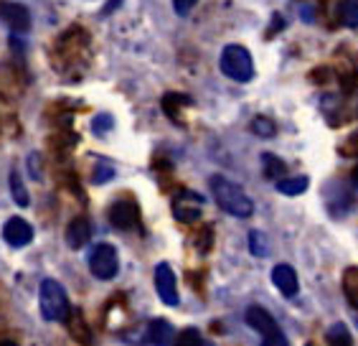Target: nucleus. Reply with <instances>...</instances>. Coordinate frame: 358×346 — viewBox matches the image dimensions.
Instances as JSON below:
<instances>
[{"label": "nucleus", "mask_w": 358, "mask_h": 346, "mask_svg": "<svg viewBox=\"0 0 358 346\" xmlns=\"http://www.w3.org/2000/svg\"><path fill=\"white\" fill-rule=\"evenodd\" d=\"M38 305H41V313L46 321H66L69 319V298L66 291L59 280H41V288H38Z\"/></svg>", "instance_id": "2"}, {"label": "nucleus", "mask_w": 358, "mask_h": 346, "mask_svg": "<svg viewBox=\"0 0 358 346\" xmlns=\"http://www.w3.org/2000/svg\"><path fill=\"white\" fill-rule=\"evenodd\" d=\"M343 293L348 298V303L358 308V268H348L343 272Z\"/></svg>", "instance_id": "15"}, {"label": "nucleus", "mask_w": 358, "mask_h": 346, "mask_svg": "<svg viewBox=\"0 0 358 346\" xmlns=\"http://www.w3.org/2000/svg\"><path fill=\"white\" fill-rule=\"evenodd\" d=\"M110 224L117 229H135L140 224L138 207L132 201H115L110 207Z\"/></svg>", "instance_id": "8"}, {"label": "nucleus", "mask_w": 358, "mask_h": 346, "mask_svg": "<svg viewBox=\"0 0 358 346\" xmlns=\"http://www.w3.org/2000/svg\"><path fill=\"white\" fill-rule=\"evenodd\" d=\"M310 181L308 176H287V179H277V191L285 196H300L308 191Z\"/></svg>", "instance_id": "14"}, {"label": "nucleus", "mask_w": 358, "mask_h": 346, "mask_svg": "<svg viewBox=\"0 0 358 346\" xmlns=\"http://www.w3.org/2000/svg\"><path fill=\"white\" fill-rule=\"evenodd\" d=\"M90 270L96 280H112V277H117V270H120L117 249L107 242L96 244L90 255Z\"/></svg>", "instance_id": "5"}, {"label": "nucleus", "mask_w": 358, "mask_h": 346, "mask_svg": "<svg viewBox=\"0 0 358 346\" xmlns=\"http://www.w3.org/2000/svg\"><path fill=\"white\" fill-rule=\"evenodd\" d=\"M0 18L8 23V28L10 31H15V34H23V31H28V26H31V13H28V8L21 6V3H0Z\"/></svg>", "instance_id": "9"}, {"label": "nucleus", "mask_w": 358, "mask_h": 346, "mask_svg": "<svg viewBox=\"0 0 358 346\" xmlns=\"http://www.w3.org/2000/svg\"><path fill=\"white\" fill-rule=\"evenodd\" d=\"M3 240H6L10 247H26L31 240H34V227L21 219V216H13L8 219L6 227H3Z\"/></svg>", "instance_id": "10"}, {"label": "nucleus", "mask_w": 358, "mask_h": 346, "mask_svg": "<svg viewBox=\"0 0 358 346\" xmlns=\"http://www.w3.org/2000/svg\"><path fill=\"white\" fill-rule=\"evenodd\" d=\"M176 344H206V339H201V333L196 328H186V331L180 333Z\"/></svg>", "instance_id": "22"}, {"label": "nucleus", "mask_w": 358, "mask_h": 346, "mask_svg": "<svg viewBox=\"0 0 358 346\" xmlns=\"http://www.w3.org/2000/svg\"><path fill=\"white\" fill-rule=\"evenodd\" d=\"M328 341H331L333 346H351L353 336H351V331H348V326L345 324H336V326L328 328Z\"/></svg>", "instance_id": "18"}, {"label": "nucleus", "mask_w": 358, "mask_h": 346, "mask_svg": "<svg viewBox=\"0 0 358 346\" xmlns=\"http://www.w3.org/2000/svg\"><path fill=\"white\" fill-rule=\"evenodd\" d=\"M341 21L348 28L358 26V0H343L341 3Z\"/></svg>", "instance_id": "20"}, {"label": "nucleus", "mask_w": 358, "mask_h": 346, "mask_svg": "<svg viewBox=\"0 0 358 346\" xmlns=\"http://www.w3.org/2000/svg\"><path fill=\"white\" fill-rule=\"evenodd\" d=\"M104 127H112L110 115H99V118L94 120V132H96V135H104Z\"/></svg>", "instance_id": "25"}, {"label": "nucleus", "mask_w": 358, "mask_h": 346, "mask_svg": "<svg viewBox=\"0 0 358 346\" xmlns=\"http://www.w3.org/2000/svg\"><path fill=\"white\" fill-rule=\"evenodd\" d=\"M112 176H115V168H112L110 163H99V168L94 171L92 181H94V184H104V181H110Z\"/></svg>", "instance_id": "23"}, {"label": "nucleus", "mask_w": 358, "mask_h": 346, "mask_svg": "<svg viewBox=\"0 0 358 346\" xmlns=\"http://www.w3.org/2000/svg\"><path fill=\"white\" fill-rule=\"evenodd\" d=\"M249 127H252V132H255V135H259V138H272V135L277 132L275 123H272L269 118H255Z\"/></svg>", "instance_id": "21"}, {"label": "nucleus", "mask_w": 358, "mask_h": 346, "mask_svg": "<svg viewBox=\"0 0 358 346\" xmlns=\"http://www.w3.org/2000/svg\"><path fill=\"white\" fill-rule=\"evenodd\" d=\"M244 321H247V326L252 328V331H257L259 336H262V344L287 346V336H285V331L277 326V321L264 311L262 305H249Z\"/></svg>", "instance_id": "4"}, {"label": "nucleus", "mask_w": 358, "mask_h": 346, "mask_svg": "<svg viewBox=\"0 0 358 346\" xmlns=\"http://www.w3.org/2000/svg\"><path fill=\"white\" fill-rule=\"evenodd\" d=\"M10 194H13V201L18 204V207H28V204H31V196H28L26 186H23L21 173L18 171L10 173Z\"/></svg>", "instance_id": "17"}, {"label": "nucleus", "mask_w": 358, "mask_h": 346, "mask_svg": "<svg viewBox=\"0 0 358 346\" xmlns=\"http://www.w3.org/2000/svg\"><path fill=\"white\" fill-rule=\"evenodd\" d=\"M211 196L219 204L227 214L239 216V219H247V216L255 214V201L249 199L247 191L236 184V181L227 179V176H211Z\"/></svg>", "instance_id": "1"}, {"label": "nucleus", "mask_w": 358, "mask_h": 346, "mask_svg": "<svg viewBox=\"0 0 358 346\" xmlns=\"http://www.w3.org/2000/svg\"><path fill=\"white\" fill-rule=\"evenodd\" d=\"M249 249H252V255H257V257H267L269 242H267V237H264V232H259V229H252V232H249Z\"/></svg>", "instance_id": "19"}, {"label": "nucleus", "mask_w": 358, "mask_h": 346, "mask_svg": "<svg viewBox=\"0 0 358 346\" xmlns=\"http://www.w3.org/2000/svg\"><path fill=\"white\" fill-rule=\"evenodd\" d=\"M201 212H203V199L196 191H178L173 196V216L183 224L199 222Z\"/></svg>", "instance_id": "6"}, {"label": "nucleus", "mask_w": 358, "mask_h": 346, "mask_svg": "<svg viewBox=\"0 0 358 346\" xmlns=\"http://www.w3.org/2000/svg\"><path fill=\"white\" fill-rule=\"evenodd\" d=\"M272 283L285 298H295L300 293V280H297V272L292 270V265H275V270H272Z\"/></svg>", "instance_id": "11"}, {"label": "nucleus", "mask_w": 358, "mask_h": 346, "mask_svg": "<svg viewBox=\"0 0 358 346\" xmlns=\"http://www.w3.org/2000/svg\"><path fill=\"white\" fill-rule=\"evenodd\" d=\"M173 336H176V331H173V326L168 324V321L158 319L152 321L148 328H145V344H155V346H163V344H171Z\"/></svg>", "instance_id": "13"}, {"label": "nucleus", "mask_w": 358, "mask_h": 346, "mask_svg": "<svg viewBox=\"0 0 358 346\" xmlns=\"http://www.w3.org/2000/svg\"><path fill=\"white\" fill-rule=\"evenodd\" d=\"M196 3H199V0H173V8H176V13L178 15H188Z\"/></svg>", "instance_id": "24"}, {"label": "nucleus", "mask_w": 358, "mask_h": 346, "mask_svg": "<svg viewBox=\"0 0 358 346\" xmlns=\"http://www.w3.org/2000/svg\"><path fill=\"white\" fill-rule=\"evenodd\" d=\"M155 291H158L160 300L166 305H178L180 296H178V280H176V272L168 263H158L155 265Z\"/></svg>", "instance_id": "7"}, {"label": "nucleus", "mask_w": 358, "mask_h": 346, "mask_svg": "<svg viewBox=\"0 0 358 346\" xmlns=\"http://www.w3.org/2000/svg\"><path fill=\"white\" fill-rule=\"evenodd\" d=\"M221 71L234 79L239 84H247L255 79V62H252V54H249L244 46L239 43H229L221 51Z\"/></svg>", "instance_id": "3"}, {"label": "nucleus", "mask_w": 358, "mask_h": 346, "mask_svg": "<svg viewBox=\"0 0 358 346\" xmlns=\"http://www.w3.org/2000/svg\"><path fill=\"white\" fill-rule=\"evenodd\" d=\"M90 237H92V222L87 216L71 219L69 227H66V244H69L71 249H82L84 244L90 242Z\"/></svg>", "instance_id": "12"}, {"label": "nucleus", "mask_w": 358, "mask_h": 346, "mask_svg": "<svg viewBox=\"0 0 358 346\" xmlns=\"http://www.w3.org/2000/svg\"><path fill=\"white\" fill-rule=\"evenodd\" d=\"M353 184H356V188H358V168L353 171Z\"/></svg>", "instance_id": "26"}, {"label": "nucleus", "mask_w": 358, "mask_h": 346, "mask_svg": "<svg viewBox=\"0 0 358 346\" xmlns=\"http://www.w3.org/2000/svg\"><path fill=\"white\" fill-rule=\"evenodd\" d=\"M262 166H264V176L267 179H282V173H287V166L285 160H280L272 153H264L262 155Z\"/></svg>", "instance_id": "16"}]
</instances>
